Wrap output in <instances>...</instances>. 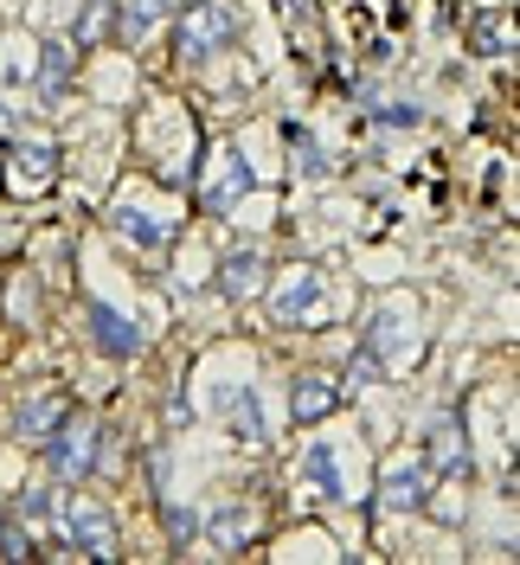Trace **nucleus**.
Returning <instances> with one entry per match:
<instances>
[{
  "mask_svg": "<svg viewBox=\"0 0 520 565\" xmlns=\"http://www.w3.org/2000/svg\"><path fill=\"white\" fill-rule=\"evenodd\" d=\"M90 456H97V431H90V424H58V431L45 437V469H52L58 482H77V476L90 469Z\"/></svg>",
  "mask_w": 520,
  "mask_h": 565,
  "instance_id": "f257e3e1",
  "label": "nucleus"
},
{
  "mask_svg": "<svg viewBox=\"0 0 520 565\" xmlns=\"http://www.w3.org/2000/svg\"><path fill=\"white\" fill-rule=\"evenodd\" d=\"M225 39H231V13L219 0H199L181 20V58H206V52H219Z\"/></svg>",
  "mask_w": 520,
  "mask_h": 565,
  "instance_id": "f03ea898",
  "label": "nucleus"
},
{
  "mask_svg": "<svg viewBox=\"0 0 520 565\" xmlns=\"http://www.w3.org/2000/svg\"><path fill=\"white\" fill-rule=\"evenodd\" d=\"M424 469H431V476H469V437H463V417H437V424H431Z\"/></svg>",
  "mask_w": 520,
  "mask_h": 565,
  "instance_id": "7ed1b4c3",
  "label": "nucleus"
},
{
  "mask_svg": "<svg viewBox=\"0 0 520 565\" xmlns=\"http://www.w3.org/2000/svg\"><path fill=\"white\" fill-rule=\"evenodd\" d=\"M424 482H431L424 463H386V476H379V508H386V514H411V508L424 501Z\"/></svg>",
  "mask_w": 520,
  "mask_h": 565,
  "instance_id": "20e7f679",
  "label": "nucleus"
},
{
  "mask_svg": "<svg viewBox=\"0 0 520 565\" xmlns=\"http://www.w3.org/2000/svg\"><path fill=\"white\" fill-rule=\"evenodd\" d=\"M72 533L84 553H97V559H110L116 553V528H110V508H97V501H77L72 508Z\"/></svg>",
  "mask_w": 520,
  "mask_h": 565,
  "instance_id": "39448f33",
  "label": "nucleus"
},
{
  "mask_svg": "<svg viewBox=\"0 0 520 565\" xmlns=\"http://www.w3.org/2000/svg\"><path fill=\"white\" fill-rule=\"evenodd\" d=\"M213 405H219V412H231V431H238L245 444H263V412H258V392H245V385H225V392H213Z\"/></svg>",
  "mask_w": 520,
  "mask_h": 565,
  "instance_id": "423d86ee",
  "label": "nucleus"
},
{
  "mask_svg": "<svg viewBox=\"0 0 520 565\" xmlns=\"http://www.w3.org/2000/svg\"><path fill=\"white\" fill-rule=\"evenodd\" d=\"M65 412H72L65 399H26V405H20V417H13V437H26V444H45V437L65 424Z\"/></svg>",
  "mask_w": 520,
  "mask_h": 565,
  "instance_id": "0eeeda50",
  "label": "nucleus"
},
{
  "mask_svg": "<svg viewBox=\"0 0 520 565\" xmlns=\"http://www.w3.org/2000/svg\"><path fill=\"white\" fill-rule=\"evenodd\" d=\"M13 161H20V174H0L7 193H39L52 174H58V149H20Z\"/></svg>",
  "mask_w": 520,
  "mask_h": 565,
  "instance_id": "6e6552de",
  "label": "nucleus"
},
{
  "mask_svg": "<svg viewBox=\"0 0 520 565\" xmlns=\"http://www.w3.org/2000/svg\"><path fill=\"white\" fill-rule=\"evenodd\" d=\"M90 340H97L104 354H136V347H142V328L122 322L116 308H90Z\"/></svg>",
  "mask_w": 520,
  "mask_h": 565,
  "instance_id": "1a4fd4ad",
  "label": "nucleus"
},
{
  "mask_svg": "<svg viewBox=\"0 0 520 565\" xmlns=\"http://www.w3.org/2000/svg\"><path fill=\"white\" fill-rule=\"evenodd\" d=\"M219 283H225V296H231V302H251V296L263 290V258H258V251H238V258H225V276H219Z\"/></svg>",
  "mask_w": 520,
  "mask_h": 565,
  "instance_id": "9d476101",
  "label": "nucleus"
},
{
  "mask_svg": "<svg viewBox=\"0 0 520 565\" xmlns=\"http://www.w3.org/2000/svg\"><path fill=\"white\" fill-rule=\"evenodd\" d=\"M290 412H296V424H322V417L335 412V385H328V379H296Z\"/></svg>",
  "mask_w": 520,
  "mask_h": 565,
  "instance_id": "9b49d317",
  "label": "nucleus"
},
{
  "mask_svg": "<svg viewBox=\"0 0 520 565\" xmlns=\"http://www.w3.org/2000/svg\"><path fill=\"white\" fill-rule=\"evenodd\" d=\"M315 302H322V276H296V283L277 296V315H283V322H302V308H315Z\"/></svg>",
  "mask_w": 520,
  "mask_h": 565,
  "instance_id": "f8f14e48",
  "label": "nucleus"
},
{
  "mask_svg": "<svg viewBox=\"0 0 520 565\" xmlns=\"http://www.w3.org/2000/svg\"><path fill=\"white\" fill-rule=\"evenodd\" d=\"M116 226L129 231L136 245H149V251H161V245H167V226H161V219H142L136 206H122V213H116Z\"/></svg>",
  "mask_w": 520,
  "mask_h": 565,
  "instance_id": "ddd939ff",
  "label": "nucleus"
},
{
  "mask_svg": "<svg viewBox=\"0 0 520 565\" xmlns=\"http://www.w3.org/2000/svg\"><path fill=\"white\" fill-rule=\"evenodd\" d=\"M65 77H72V52H65V45L52 39V45L39 52V90H58Z\"/></svg>",
  "mask_w": 520,
  "mask_h": 565,
  "instance_id": "4468645a",
  "label": "nucleus"
},
{
  "mask_svg": "<svg viewBox=\"0 0 520 565\" xmlns=\"http://www.w3.org/2000/svg\"><path fill=\"white\" fill-rule=\"evenodd\" d=\"M302 469H308V482H315V489H322V495H340V476H335V450H322V444H315V450L302 456Z\"/></svg>",
  "mask_w": 520,
  "mask_h": 565,
  "instance_id": "2eb2a0df",
  "label": "nucleus"
},
{
  "mask_svg": "<svg viewBox=\"0 0 520 565\" xmlns=\"http://www.w3.org/2000/svg\"><path fill=\"white\" fill-rule=\"evenodd\" d=\"M213 540H219V546H245V540H251V514H245V508L213 514Z\"/></svg>",
  "mask_w": 520,
  "mask_h": 565,
  "instance_id": "dca6fc26",
  "label": "nucleus"
},
{
  "mask_svg": "<svg viewBox=\"0 0 520 565\" xmlns=\"http://www.w3.org/2000/svg\"><path fill=\"white\" fill-rule=\"evenodd\" d=\"M508 39H514V33H508V20H501V13H483V20H476V52H483V58H495Z\"/></svg>",
  "mask_w": 520,
  "mask_h": 565,
  "instance_id": "f3484780",
  "label": "nucleus"
},
{
  "mask_svg": "<svg viewBox=\"0 0 520 565\" xmlns=\"http://www.w3.org/2000/svg\"><path fill=\"white\" fill-rule=\"evenodd\" d=\"M290 149H296L302 174H322V167H328V161H322V149H315V135H308V129H296V122H290Z\"/></svg>",
  "mask_w": 520,
  "mask_h": 565,
  "instance_id": "a211bd4d",
  "label": "nucleus"
},
{
  "mask_svg": "<svg viewBox=\"0 0 520 565\" xmlns=\"http://www.w3.org/2000/svg\"><path fill=\"white\" fill-rule=\"evenodd\" d=\"M116 26V0H90V13H84V26H77V39H104Z\"/></svg>",
  "mask_w": 520,
  "mask_h": 565,
  "instance_id": "6ab92c4d",
  "label": "nucleus"
},
{
  "mask_svg": "<svg viewBox=\"0 0 520 565\" xmlns=\"http://www.w3.org/2000/svg\"><path fill=\"white\" fill-rule=\"evenodd\" d=\"M26 514H33V521H52V514H58V495L45 489V482H39V489H26Z\"/></svg>",
  "mask_w": 520,
  "mask_h": 565,
  "instance_id": "aec40b11",
  "label": "nucleus"
},
{
  "mask_svg": "<svg viewBox=\"0 0 520 565\" xmlns=\"http://www.w3.org/2000/svg\"><path fill=\"white\" fill-rule=\"evenodd\" d=\"M161 13H167V0H136V13H129V26L142 33V26H154V20H161Z\"/></svg>",
  "mask_w": 520,
  "mask_h": 565,
  "instance_id": "412c9836",
  "label": "nucleus"
}]
</instances>
